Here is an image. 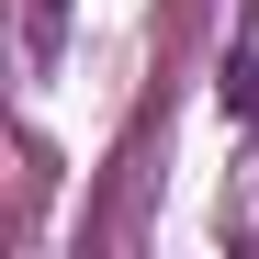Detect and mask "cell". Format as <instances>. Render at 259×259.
Instances as JSON below:
<instances>
[{"label":"cell","mask_w":259,"mask_h":259,"mask_svg":"<svg viewBox=\"0 0 259 259\" xmlns=\"http://www.w3.org/2000/svg\"><path fill=\"white\" fill-rule=\"evenodd\" d=\"M34 23H46V34H57V0H34Z\"/></svg>","instance_id":"1"}]
</instances>
